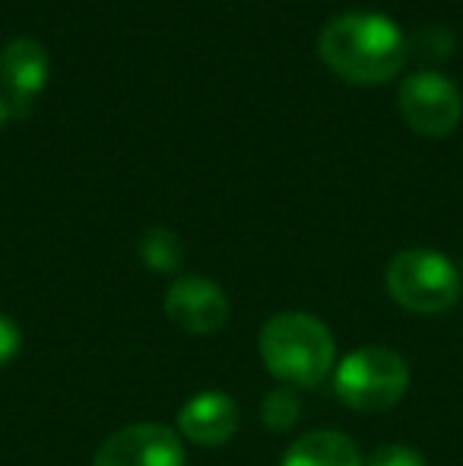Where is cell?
Listing matches in <instances>:
<instances>
[{
	"label": "cell",
	"instance_id": "obj_12",
	"mask_svg": "<svg viewBox=\"0 0 463 466\" xmlns=\"http://www.w3.org/2000/svg\"><path fill=\"white\" fill-rule=\"evenodd\" d=\"M298 412H302V406H298V397L292 387H277L273 393H267L264 422L270 431H289L298 422Z\"/></svg>",
	"mask_w": 463,
	"mask_h": 466
},
{
	"label": "cell",
	"instance_id": "obj_10",
	"mask_svg": "<svg viewBox=\"0 0 463 466\" xmlns=\"http://www.w3.org/2000/svg\"><path fill=\"white\" fill-rule=\"evenodd\" d=\"M279 466H365V461L347 431L321 429L292 441Z\"/></svg>",
	"mask_w": 463,
	"mask_h": 466
},
{
	"label": "cell",
	"instance_id": "obj_4",
	"mask_svg": "<svg viewBox=\"0 0 463 466\" xmlns=\"http://www.w3.org/2000/svg\"><path fill=\"white\" fill-rule=\"evenodd\" d=\"M388 292L413 314H441L460 299V273L445 254L428 248H409L394 254L384 273Z\"/></svg>",
	"mask_w": 463,
	"mask_h": 466
},
{
	"label": "cell",
	"instance_id": "obj_3",
	"mask_svg": "<svg viewBox=\"0 0 463 466\" xmlns=\"http://www.w3.org/2000/svg\"><path fill=\"white\" fill-rule=\"evenodd\" d=\"M409 387V365L397 350L362 346L334 369V390L349 410L384 412L403 400Z\"/></svg>",
	"mask_w": 463,
	"mask_h": 466
},
{
	"label": "cell",
	"instance_id": "obj_13",
	"mask_svg": "<svg viewBox=\"0 0 463 466\" xmlns=\"http://www.w3.org/2000/svg\"><path fill=\"white\" fill-rule=\"evenodd\" d=\"M365 466H428L426 457L409 444H384L365 461Z\"/></svg>",
	"mask_w": 463,
	"mask_h": 466
},
{
	"label": "cell",
	"instance_id": "obj_7",
	"mask_svg": "<svg viewBox=\"0 0 463 466\" xmlns=\"http://www.w3.org/2000/svg\"><path fill=\"white\" fill-rule=\"evenodd\" d=\"M166 314L191 337H213L232 318L226 292L206 277H181L166 292Z\"/></svg>",
	"mask_w": 463,
	"mask_h": 466
},
{
	"label": "cell",
	"instance_id": "obj_11",
	"mask_svg": "<svg viewBox=\"0 0 463 466\" xmlns=\"http://www.w3.org/2000/svg\"><path fill=\"white\" fill-rule=\"evenodd\" d=\"M140 258L149 270L172 273L181 264V258H185V248H181V241L168 228H149L140 241Z\"/></svg>",
	"mask_w": 463,
	"mask_h": 466
},
{
	"label": "cell",
	"instance_id": "obj_5",
	"mask_svg": "<svg viewBox=\"0 0 463 466\" xmlns=\"http://www.w3.org/2000/svg\"><path fill=\"white\" fill-rule=\"evenodd\" d=\"M400 111L413 130L426 137L451 134L463 117L460 89L438 70H419L400 86Z\"/></svg>",
	"mask_w": 463,
	"mask_h": 466
},
{
	"label": "cell",
	"instance_id": "obj_15",
	"mask_svg": "<svg viewBox=\"0 0 463 466\" xmlns=\"http://www.w3.org/2000/svg\"><path fill=\"white\" fill-rule=\"evenodd\" d=\"M6 115H10V111H6V105H4V96H0V127H4Z\"/></svg>",
	"mask_w": 463,
	"mask_h": 466
},
{
	"label": "cell",
	"instance_id": "obj_2",
	"mask_svg": "<svg viewBox=\"0 0 463 466\" xmlns=\"http://www.w3.org/2000/svg\"><path fill=\"white\" fill-rule=\"evenodd\" d=\"M260 359L283 387H317L337 362L334 333L305 311H283L260 330Z\"/></svg>",
	"mask_w": 463,
	"mask_h": 466
},
{
	"label": "cell",
	"instance_id": "obj_1",
	"mask_svg": "<svg viewBox=\"0 0 463 466\" xmlns=\"http://www.w3.org/2000/svg\"><path fill=\"white\" fill-rule=\"evenodd\" d=\"M321 57L352 83H384L409 55L407 35L384 13H343L321 32Z\"/></svg>",
	"mask_w": 463,
	"mask_h": 466
},
{
	"label": "cell",
	"instance_id": "obj_14",
	"mask_svg": "<svg viewBox=\"0 0 463 466\" xmlns=\"http://www.w3.org/2000/svg\"><path fill=\"white\" fill-rule=\"evenodd\" d=\"M19 350H23V333H19L16 320L0 314V369L10 365L19 356Z\"/></svg>",
	"mask_w": 463,
	"mask_h": 466
},
{
	"label": "cell",
	"instance_id": "obj_9",
	"mask_svg": "<svg viewBox=\"0 0 463 466\" xmlns=\"http://www.w3.org/2000/svg\"><path fill=\"white\" fill-rule=\"evenodd\" d=\"M238 406L229 393L204 390L191 397L178 412V431L194 444H206V448H219V444L232 441L238 431Z\"/></svg>",
	"mask_w": 463,
	"mask_h": 466
},
{
	"label": "cell",
	"instance_id": "obj_8",
	"mask_svg": "<svg viewBox=\"0 0 463 466\" xmlns=\"http://www.w3.org/2000/svg\"><path fill=\"white\" fill-rule=\"evenodd\" d=\"M48 83V51L42 42L29 35L13 38L0 51V86H4V105L13 115H25L42 96Z\"/></svg>",
	"mask_w": 463,
	"mask_h": 466
},
{
	"label": "cell",
	"instance_id": "obj_6",
	"mask_svg": "<svg viewBox=\"0 0 463 466\" xmlns=\"http://www.w3.org/2000/svg\"><path fill=\"white\" fill-rule=\"evenodd\" d=\"M93 466H185V448L168 425L136 422L108 435Z\"/></svg>",
	"mask_w": 463,
	"mask_h": 466
}]
</instances>
